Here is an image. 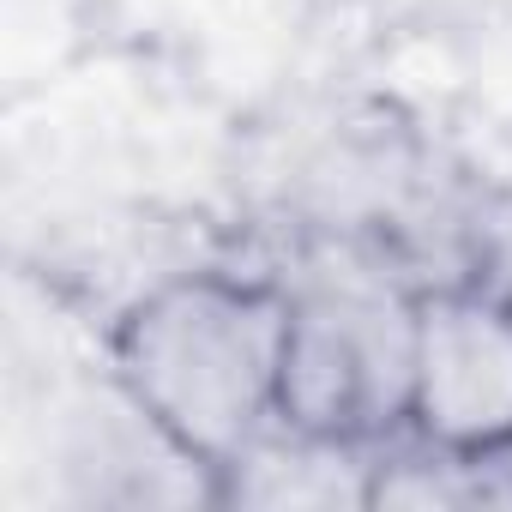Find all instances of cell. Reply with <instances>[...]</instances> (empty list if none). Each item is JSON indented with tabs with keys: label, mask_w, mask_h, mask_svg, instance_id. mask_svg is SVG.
<instances>
[{
	"label": "cell",
	"mask_w": 512,
	"mask_h": 512,
	"mask_svg": "<svg viewBox=\"0 0 512 512\" xmlns=\"http://www.w3.org/2000/svg\"><path fill=\"white\" fill-rule=\"evenodd\" d=\"M416 302L362 272L320 278L290 296L278 422L314 440L362 446L410 422Z\"/></svg>",
	"instance_id": "2"
},
{
	"label": "cell",
	"mask_w": 512,
	"mask_h": 512,
	"mask_svg": "<svg viewBox=\"0 0 512 512\" xmlns=\"http://www.w3.org/2000/svg\"><path fill=\"white\" fill-rule=\"evenodd\" d=\"M284 338L290 290L187 272L121 320L115 380L181 464L229 470L278 428Z\"/></svg>",
	"instance_id": "1"
},
{
	"label": "cell",
	"mask_w": 512,
	"mask_h": 512,
	"mask_svg": "<svg viewBox=\"0 0 512 512\" xmlns=\"http://www.w3.org/2000/svg\"><path fill=\"white\" fill-rule=\"evenodd\" d=\"M410 428L458 458L512 446V308L470 290L416 296Z\"/></svg>",
	"instance_id": "3"
}]
</instances>
